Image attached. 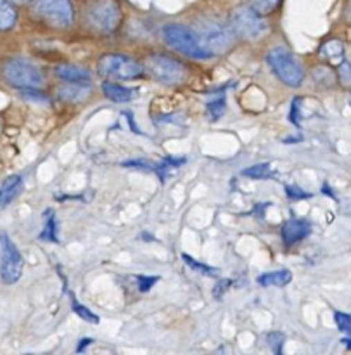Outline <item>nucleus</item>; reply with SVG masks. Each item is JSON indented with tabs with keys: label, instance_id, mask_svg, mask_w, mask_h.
Returning a JSON list of instances; mask_svg holds the SVG:
<instances>
[{
	"label": "nucleus",
	"instance_id": "obj_1",
	"mask_svg": "<svg viewBox=\"0 0 351 355\" xmlns=\"http://www.w3.org/2000/svg\"><path fill=\"white\" fill-rule=\"evenodd\" d=\"M166 44L172 49L179 51L180 54H186L194 59H210L213 58V52L203 44L199 35L183 24H168L163 31Z\"/></svg>",
	"mask_w": 351,
	"mask_h": 355
},
{
	"label": "nucleus",
	"instance_id": "obj_2",
	"mask_svg": "<svg viewBox=\"0 0 351 355\" xmlns=\"http://www.w3.org/2000/svg\"><path fill=\"white\" fill-rule=\"evenodd\" d=\"M196 33L213 54L227 52L234 44V30L218 17H206L197 24Z\"/></svg>",
	"mask_w": 351,
	"mask_h": 355
},
{
	"label": "nucleus",
	"instance_id": "obj_3",
	"mask_svg": "<svg viewBox=\"0 0 351 355\" xmlns=\"http://www.w3.org/2000/svg\"><path fill=\"white\" fill-rule=\"evenodd\" d=\"M145 68L156 82L165 83V85H179V83L186 82L187 76H189V69L182 62L161 54L147 58Z\"/></svg>",
	"mask_w": 351,
	"mask_h": 355
},
{
	"label": "nucleus",
	"instance_id": "obj_4",
	"mask_svg": "<svg viewBox=\"0 0 351 355\" xmlns=\"http://www.w3.org/2000/svg\"><path fill=\"white\" fill-rule=\"evenodd\" d=\"M3 78L17 89H38L44 85V73L26 59H12L3 66Z\"/></svg>",
	"mask_w": 351,
	"mask_h": 355
},
{
	"label": "nucleus",
	"instance_id": "obj_5",
	"mask_svg": "<svg viewBox=\"0 0 351 355\" xmlns=\"http://www.w3.org/2000/svg\"><path fill=\"white\" fill-rule=\"evenodd\" d=\"M231 28L235 35L248 40H260L269 33V26L263 21L262 14L251 7H237L231 14Z\"/></svg>",
	"mask_w": 351,
	"mask_h": 355
},
{
	"label": "nucleus",
	"instance_id": "obj_6",
	"mask_svg": "<svg viewBox=\"0 0 351 355\" xmlns=\"http://www.w3.org/2000/svg\"><path fill=\"white\" fill-rule=\"evenodd\" d=\"M267 61H269L270 68L276 73L277 78L282 83L289 87H298L301 85L305 78L303 68L300 66V62L282 47L272 49L267 55Z\"/></svg>",
	"mask_w": 351,
	"mask_h": 355
},
{
	"label": "nucleus",
	"instance_id": "obj_7",
	"mask_svg": "<svg viewBox=\"0 0 351 355\" xmlns=\"http://www.w3.org/2000/svg\"><path fill=\"white\" fill-rule=\"evenodd\" d=\"M31 9L40 19L55 28H68L75 21V9L69 0H33Z\"/></svg>",
	"mask_w": 351,
	"mask_h": 355
},
{
	"label": "nucleus",
	"instance_id": "obj_8",
	"mask_svg": "<svg viewBox=\"0 0 351 355\" xmlns=\"http://www.w3.org/2000/svg\"><path fill=\"white\" fill-rule=\"evenodd\" d=\"M99 73L104 78L135 80L144 75V66L121 54H106L99 61Z\"/></svg>",
	"mask_w": 351,
	"mask_h": 355
},
{
	"label": "nucleus",
	"instance_id": "obj_9",
	"mask_svg": "<svg viewBox=\"0 0 351 355\" xmlns=\"http://www.w3.org/2000/svg\"><path fill=\"white\" fill-rule=\"evenodd\" d=\"M87 23L99 33H113L121 23V10L114 0H97L87 10Z\"/></svg>",
	"mask_w": 351,
	"mask_h": 355
},
{
	"label": "nucleus",
	"instance_id": "obj_10",
	"mask_svg": "<svg viewBox=\"0 0 351 355\" xmlns=\"http://www.w3.org/2000/svg\"><path fill=\"white\" fill-rule=\"evenodd\" d=\"M23 257L12 239L2 232L0 234V279L6 284L16 283L23 274Z\"/></svg>",
	"mask_w": 351,
	"mask_h": 355
},
{
	"label": "nucleus",
	"instance_id": "obj_11",
	"mask_svg": "<svg viewBox=\"0 0 351 355\" xmlns=\"http://www.w3.org/2000/svg\"><path fill=\"white\" fill-rule=\"evenodd\" d=\"M312 227L307 220H289L282 229V239L287 246H293L296 243L303 241L310 234Z\"/></svg>",
	"mask_w": 351,
	"mask_h": 355
},
{
	"label": "nucleus",
	"instance_id": "obj_12",
	"mask_svg": "<svg viewBox=\"0 0 351 355\" xmlns=\"http://www.w3.org/2000/svg\"><path fill=\"white\" fill-rule=\"evenodd\" d=\"M55 75L68 83H87L90 82V71L76 64H59Z\"/></svg>",
	"mask_w": 351,
	"mask_h": 355
},
{
	"label": "nucleus",
	"instance_id": "obj_13",
	"mask_svg": "<svg viewBox=\"0 0 351 355\" xmlns=\"http://www.w3.org/2000/svg\"><path fill=\"white\" fill-rule=\"evenodd\" d=\"M23 191V179L19 175H12L6 179L0 186V211L7 207L12 200H16L17 194Z\"/></svg>",
	"mask_w": 351,
	"mask_h": 355
},
{
	"label": "nucleus",
	"instance_id": "obj_14",
	"mask_svg": "<svg viewBox=\"0 0 351 355\" xmlns=\"http://www.w3.org/2000/svg\"><path fill=\"white\" fill-rule=\"evenodd\" d=\"M102 90L107 99L114 101V103H128V101H134L137 97V90L127 89V87L118 85V83L104 82Z\"/></svg>",
	"mask_w": 351,
	"mask_h": 355
},
{
	"label": "nucleus",
	"instance_id": "obj_15",
	"mask_svg": "<svg viewBox=\"0 0 351 355\" xmlns=\"http://www.w3.org/2000/svg\"><path fill=\"white\" fill-rule=\"evenodd\" d=\"M57 96L66 103H82L90 96V87H85L83 83H68L59 89Z\"/></svg>",
	"mask_w": 351,
	"mask_h": 355
},
{
	"label": "nucleus",
	"instance_id": "obj_16",
	"mask_svg": "<svg viewBox=\"0 0 351 355\" xmlns=\"http://www.w3.org/2000/svg\"><path fill=\"white\" fill-rule=\"evenodd\" d=\"M291 279H293V274H291L289 270H276V272L262 274V276L258 277V283L265 288H282L286 286V284H289Z\"/></svg>",
	"mask_w": 351,
	"mask_h": 355
},
{
	"label": "nucleus",
	"instance_id": "obj_17",
	"mask_svg": "<svg viewBox=\"0 0 351 355\" xmlns=\"http://www.w3.org/2000/svg\"><path fill=\"white\" fill-rule=\"evenodd\" d=\"M17 19L16 9L9 0H0V30H9Z\"/></svg>",
	"mask_w": 351,
	"mask_h": 355
},
{
	"label": "nucleus",
	"instance_id": "obj_18",
	"mask_svg": "<svg viewBox=\"0 0 351 355\" xmlns=\"http://www.w3.org/2000/svg\"><path fill=\"white\" fill-rule=\"evenodd\" d=\"M322 55H324L327 61L338 64V62L343 61V55H345V47H343V44L339 40H331V42H327L324 47H322Z\"/></svg>",
	"mask_w": 351,
	"mask_h": 355
},
{
	"label": "nucleus",
	"instance_id": "obj_19",
	"mask_svg": "<svg viewBox=\"0 0 351 355\" xmlns=\"http://www.w3.org/2000/svg\"><path fill=\"white\" fill-rule=\"evenodd\" d=\"M182 259H183V262H186L187 266H189L190 269L194 270V272H199V274H203V276H208V277H217L218 276L217 269H213V267H210V266H204V263L196 262V260L190 259L189 255H182Z\"/></svg>",
	"mask_w": 351,
	"mask_h": 355
},
{
	"label": "nucleus",
	"instance_id": "obj_20",
	"mask_svg": "<svg viewBox=\"0 0 351 355\" xmlns=\"http://www.w3.org/2000/svg\"><path fill=\"white\" fill-rule=\"evenodd\" d=\"M242 175L249 177V179H269L272 177V170H270L269 163H262V165H255L251 168H246Z\"/></svg>",
	"mask_w": 351,
	"mask_h": 355
},
{
	"label": "nucleus",
	"instance_id": "obj_21",
	"mask_svg": "<svg viewBox=\"0 0 351 355\" xmlns=\"http://www.w3.org/2000/svg\"><path fill=\"white\" fill-rule=\"evenodd\" d=\"M280 0H248L249 7L255 9L258 14H270L273 9H277Z\"/></svg>",
	"mask_w": 351,
	"mask_h": 355
},
{
	"label": "nucleus",
	"instance_id": "obj_22",
	"mask_svg": "<svg viewBox=\"0 0 351 355\" xmlns=\"http://www.w3.org/2000/svg\"><path fill=\"white\" fill-rule=\"evenodd\" d=\"M71 304H73V311H75V314L78 315V318H82L83 321L90 322V324H97L99 322V318H97L96 314H92V312L89 311L87 307H83V305H80L78 302H76L75 297H71Z\"/></svg>",
	"mask_w": 351,
	"mask_h": 355
},
{
	"label": "nucleus",
	"instance_id": "obj_23",
	"mask_svg": "<svg viewBox=\"0 0 351 355\" xmlns=\"http://www.w3.org/2000/svg\"><path fill=\"white\" fill-rule=\"evenodd\" d=\"M55 229H57V225H55V215H51L40 238L44 241H57V232H55Z\"/></svg>",
	"mask_w": 351,
	"mask_h": 355
},
{
	"label": "nucleus",
	"instance_id": "obj_24",
	"mask_svg": "<svg viewBox=\"0 0 351 355\" xmlns=\"http://www.w3.org/2000/svg\"><path fill=\"white\" fill-rule=\"evenodd\" d=\"M208 113H210V116L213 118V120H217V118H220L222 114H224L225 111V99H218L215 101V103H210L208 104Z\"/></svg>",
	"mask_w": 351,
	"mask_h": 355
},
{
	"label": "nucleus",
	"instance_id": "obj_25",
	"mask_svg": "<svg viewBox=\"0 0 351 355\" xmlns=\"http://www.w3.org/2000/svg\"><path fill=\"white\" fill-rule=\"evenodd\" d=\"M339 78H341V83L345 87H351V64L346 61L339 62Z\"/></svg>",
	"mask_w": 351,
	"mask_h": 355
},
{
	"label": "nucleus",
	"instance_id": "obj_26",
	"mask_svg": "<svg viewBox=\"0 0 351 355\" xmlns=\"http://www.w3.org/2000/svg\"><path fill=\"white\" fill-rule=\"evenodd\" d=\"M282 343H284V335L282 333H270L269 335V345L270 349L276 354L282 352Z\"/></svg>",
	"mask_w": 351,
	"mask_h": 355
},
{
	"label": "nucleus",
	"instance_id": "obj_27",
	"mask_svg": "<svg viewBox=\"0 0 351 355\" xmlns=\"http://www.w3.org/2000/svg\"><path fill=\"white\" fill-rule=\"evenodd\" d=\"M336 322H338V328L341 331H351V315L345 314V312H336Z\"/></svg>",
	"mask_w": 351,
	"mask_h": 355
},
{
	"label": "nucleus",
	"instance_id": "obj_28",
	"mask_svg": "<svg viewBox=\"0 0 351 355\" xmlns=\"http://www.w3.org/2000/svg\"><path fill=\"white\" fill-rule=\"evenodd\" d=\"M158 281V277H144L138 276V286H141V291H147L154 286V283Z\"/></svg>",
	"mask_w": 351,
	"mask_h": 355
},
{
	"label": "nucleus",
	"instance_id": "obj_29",
	"mask_svg": "<svg viewBox=\"0 0 351 355\" xmlns=\"http://www.w3.org/2000/svg\"><path fill=\"white\" fill-rule=\"evenodd\" d=\"M286 193H287V196L293 198V200H298V198H308V194L303 193V191L296 186H287Z\"/></svg>",
	"mask_w": 351,
	"mask_h": 355
},
{
	"label": "nucleus",
	"instance_id": "obj_30",
	"mask_svg": "<svg viewBox=\"0 0 351 355\" xmlns=\"http://www.w3.org/2000/svg\"><path fill=\"white\" fill-rule=\"evenodd\" d=\"M348 19L351 21V2L348 3Z\"/></svg>",
	"mask_w": 351,
	"mask_h": 355
},
{
	"label": "nucleus",
	"instance_id": "obj_31",
	"mask_svg": "<svg viewBox=\"0 0 351 355\" xmlns=\"http://www.w3.org/2000/svg\"><path fill=\"white\" fill-rule=\"evenodd\" d=\"M0 130H2V121H0Z\"/></svg>",
	"mask_w": 351,
	"mask_h": 355
}]
</instances>
